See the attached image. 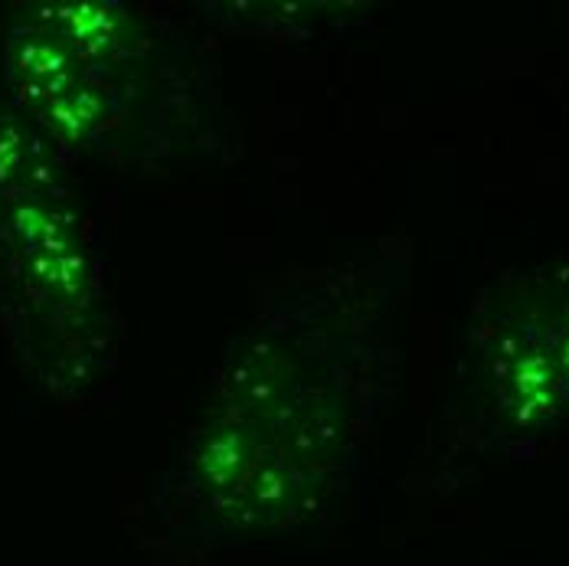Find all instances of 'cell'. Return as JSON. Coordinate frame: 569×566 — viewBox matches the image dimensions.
Masks as SVG:
<instances>
[{
  "instance_id": "3957f363",
  "label": "cell",
  "mask_w": 569,
  "mask_h": 566,
  "mask_svg": "<svg viewBox=\"0 0 569 566\" xmlns=\"http://www.w3.org/2000/svg\"><path fill=\"white\" fill-rule=\"evenodd\" d=\"M481 357L501 413L517 426L569 416V298H533L501 315Z\"/></svg>"
},
{
  "instance_id": "7a4b0ae2",
  "label": "cell",
  "mask_w": 569,
  "mask_h": 566,
  "mask_svg": "<svg viewBox=\"0 0 569 566\" xmlns=\"http://www.w3.org/2000/svg\"><path fill=\"white\" fill-rule=\"evenodd\" d=\"M114 23V7L53 3L13 27L10 82L62 141H82L109 121L112 62L121 57Z\"/></svg>"
},
{
  "instance_id": "6da1fadb",
  "label": "cell",
  "mask_w": 569,
  "mask_h": 566,
  "mask_svg": "<svg viewBox=\"0 0 569 566\" xmlns=\"http://www.w3.org/2000/svg\"><path fill=\"white\" fill-rule=\"evenodd\" d=\"M10 170H0V282L7 301L20 305V325L33 335V354H50L59 328L89 308V259L76 224L59 203L40 165L33 138L7 135Z\"/></svg>"
}]
</instances>
